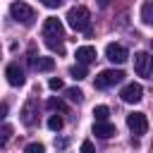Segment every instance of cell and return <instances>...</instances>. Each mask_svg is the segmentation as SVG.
I'll use <instances>...</instances> for the list:
<instances>
[{
  "label": "cell",
  "mask_w": 153,
  "mask_h": 153,
  "mask_svg": "<svg viewBox=\"0 0 153 153\" xmlns=\"http://www.w3.org/2000/svg\"><path fill=\"white\" fill-rule=\"evenodd\" d=\"M81 151H86V153L93 151V143H91V141H84V143H81Z\"/></svg>",
  "instance_id": "obj_24"
},
{
  "label": "cell",
  "mask_w": 153,
  "mask_h": 153,
  "mask_svg": "<svg viewBox=\"0 0 153 153\" xmlns=\"http://www.w3.org/2000/svg\"><path fill=\"white\" fill-rule=\"evenodd\" d=\"M124 79V72L122 69H103L98 76H96V88H110V86H115V84H120Z\"/></svg>",
  "instance_id": "obj_4"
},
{
  "label": "cell",
  "mask_w": 153,
  "mask_h": 153,
  "mask_svg": "<svg viewBox=\"0 0 153 153\" xmlns=\"http://www.w3.org/2000/svg\"><path fill=\"white\" fill-rule=\"evenodd\" d=\"M67 98H69L72 103H81V100H84V93H81L79 88H67Z\"/></svg>",
  "instance_id": "obj_19"
},
{
  "label": "cell",
  "mask_w": 153,
  "mask_h": 153,
  "mask_svg": "<svg viewBox=\"0 0 153 153\" xmlns=\"http://www.w3.org/2000/svg\"><path fill=\"white\" fill-rule=\"evenodd\" d=\"M33 67H36L38 72H53L55 60H53V57H38V60H33Z\"/></svg>",
  "instance_id": "obj_14"
},
{
  "label": "cell",
  "mask_w": 153,
  "mask_h": 153,
  "mask_svg": "<svg viewBox=\"0 0 153 153\" xmlns=\"http://www.w3.org/2000/svg\"><path fill=\"white\" fill-rule=\"evenodd\" d=\"M62 127H65V120H62L60 115H50V117H48V129H50V131H60Z\"/></svg>",
  "instance_id": "obj_16"
},
{
  "label": "cell",
  "mask_w": 153,
  "mask_h": 153,
  "mask_svg": "<svg viewBox=\"0 0 153 153\" xmlns=\"http://www.w3.org/2000/svg\"><path fill=\"white\" fill-rule=\"evenodd\" d=\"M127 127H129L131 134L143 136V134L148 131V117H146L143 112H129V115H127Z\"/></svg>",
  "instance_id": "obj_5"
},
{
  "label": "cell",
  "mask_w": 153,
  "mask_h": 153,
  "mask_svg": "<svg viewBox=\"0 0 153 153\" xmlns=\"http://www.w3.org/2000/svg\"><path fill=\"white\" fill-rule=\"evenodd\" d=\"M24 151L26 153H43V143H29Z\"/></svg>",
  "instance_id": "obj_20"
},
{
  "label": "cell",
  "mask_w": 153,
  "mask_h": 153,
  "mask_svg": "<svg viewBox=\"0 0 153 153\" xmlns=\"http://www.w3.org/2000/svg\"><path fill=\"white\" fill-rule=\"evenodd\" d=\"M10 14H12V19L22 22L24 26H31V24H33V19H36V12H33L26 2H22V0H17V2H12V5H10Z\"/></svg>",
  "instance_id": "obj_3"
},
{
  "label": "cell",
  "mask_w": 153,
  "mask_h": 153,
  "mask_svg": "<svg viewBox=\"0 0 153 153\" xmlns=\"http://www.w3.org/2000/svg\"><path fill=\"white\" fill-rule=\"evenodd\" d=\"M134 69H136L139 76H148V72H151V55L146 50H139L134 55Z\"/></svg>",
  "instance_id": "obj_8"
},
{
  "label": "cell",
  "mask_w": 153,
  "mask_h": 153,
  "mask_svg": "<svg viewBox=\"0 0 153 153\" xmlns=\"http://www.w3.org/2000/svg\"><path fill=\"white\" fill-rule=\"evenodd\" d=\"M120 96H122L124 103H139L143 98V88H141V84H127Z\"/></svg>",
  "instance_id": "obj_9"
},
{
  "label": "cell",
  "mask_w": 153,
  "mask_h": 153,
  "mask_svg": "<svg viewBox=\"0 0 153 153\" xmlns=\"http://www.w3.org/2000/svg\"><path fill=\"white\" fill-rule=\"evenodd\" d=\"M36 120H38V100L29 98L24 103V108H22V122L26 127H31V124H36Z\"/></svg>",
  "instance_id": "obj_7"
},
{
  "label": "cell",
  "mask_w": 153,
  "mask_h": 153,
  "mask_svg": "<svg viewBox=\"0 0 153 153\" xmlns=\"http://www.w3.org/2000/svg\"><path fill=\"white\" fill-rule=\"evenodd\" d=\"M93 134L98 139H110V136L117 134V129H115V124H110L108 120H103V122H96L93 124Z\"/></svg>",
  "instance_id": "obj_11"
},
{
  "label": "cell",
  "mask_w": 153,
  "mask_h": 153,
  "mask_svg": "<svg viewBox=\"0 0 153 153\" xmlns=\"http://www.w3.org/2000/svg\"><path fill=\"white\" fill-rule=\"evenodd\" d=\"M141 22H143L146 26H151V22H153V2H151V0H146V2L141 5Z\"/></svg>",
  "instance_id": "obj_13"
},
{
  "label": "cell",
  "mask_w": 153,
  "mask_h": 153,
  "mask_svg": "<svg viewBox=\"0 0 153 153\" xmlns=\"http://www.w3.org/2000/svg\"><path fill=\"white\" fill-rule=\"evenodd\" d=\"M41 2H43L45 7H60V5H62V0H41Z\"/></svg>",
  "instance_id": "obj_22"
},
{
  "label": "cell",
  "mask_w": 153,
  "mask_h": 153,
  "mask_svg": "<svg viewBox=\"0 0 153 153\" xmlns=\"http://www.w3.org/2000/svg\"><path fill=\"white\" fill-rule=\"evenodd\" d=\"M110 5V0H98V7H108Z\"/></svg>",
  "instance_id": "obj_26"
},
{
  "label": "cell",
  "mask_w": 153,
  "mask_h": 153,
  "mask_svg": "<svg viewBox=\"0 0 153 153\" xmlns=\"http://www.w3.org/2000/svg\"><path fill=\"white\" fill-rule=\"evenodd\" d=\"M5 115H7V105L0 103V120H5Z\"/></svg>",
  "instance_id": "obj_25"
},
{
  "label": "cell",
  "mask_w": 153,
  "mask_h": 153,
  "mask_svg": "<svg viewBox=\"0 0 153 153\" xmlns=\"http://www.w3.org/2000/svg\"><path fill=\"white\" fill-rule=\"evenodd\" d=\"M96 60V48L93 45H81L76 48V62L79 65H91Z\"/></svg>",
  "instance_id": "obj_12"
},
{
  "label": "cell",
  "mask_w": 153,
  "mask_h": 153,
  "mask_svg": "<svg viewBox=\"0 0 153 153\" xmlns=\"http://www.w3.org/2000/svg\"><path fill=\"white\" fill-rule=\"evenodd\" d=\"M48 108H50V110H60L62 115H67V105H65L60 98H48Z\"/></svg>",
  "instance_id": "obj_17"
},
{
  "label": "cell",
  "mask_w": 153,
  "mask_h": 153,
  "mask_svg": "<svg viewBox=\"0 0 153 153\" xmlns=\"http://www.w3.org/2000/svg\"><path fill=\"white\" fill-rule=\"evenodd\" d=\"M67 22L74 31H84L86 36H91V12L84 5H76L67 12Z\"/></svg>",
  "instance_id": "obj_2"
},
{
  "label": "cell",
  "mask_w": 153,
  "mask_h": 153,
  "mask_svg": "<svg viewBox=\"0 0 153 153\" xmlns=\"http://www.w3.org/2000/svg\"><path fill=\"white\" fill-rule=\"evenodd\" d=\"M5 76H7L10 86H22V84H24V69H22L17 62L7 65V69H5Z\"/></svg>",
  "instance_id": "obj_10"
},
{
  "label": "cell",
  "mask_w": 153,
  "mask_h": 153,
  "mask_svg": "<svg viewBox=\"0 0 153 153\" xmlns=\"http://www.w3.org/2000/svg\"><path fill=\"white\" fill-rule=\"evenodd\" d=\"M10 131H12L10 127H5V129H2V134H0V146H5V141H7V134H10Z\"/></svg>",
  "instance_id": "obj_23"
},
{
  "label": "cell",
  "mask_w": 153,
  "mask_h": 153,
  "mask_svg": "<svg viewBox=\"0 0 153 153\" xmlns=\"http://www.w3.org/2000/svg\"><path fill=\"white\" fill-rule=\"evenodd\" d=\"M105 57H108L110 62H115V65H122V62H127L129 53H127V48L120 45V43H108V48H105Z\"/></svg>",
  "instance_id": "obj_6"
},
{
  "label": "cell",
  "mask_w": 153,
  "mask_h": 153,
  "mask_svg": "<svg viewBox=\"0 0 153 153\" xmlns=\"http://www.w3.org/2000/svg\"><path fill=\"white\" fill-rule=\"evenodd\" d=\"M93 117H96V122H103V120L110 117V110L105 105H98V108H93Z\"/></svg>",
  "instance_id": "obj_18"
},
{
  "label": "cell",
  "mask_w": 153,
  "mask_h": 153,
  "mask_svg": "<svg viewBox=\"0 0 153 153\" xmlns=\"http://www.w3.org/2000/svg\"><path fill=\"white\" fill-rule=\"evenodd\" d=\"M48 86H50L53 91H60V88H62V79H57V76H53V79L48 81Z\"/></svg>",
  "instance_id": "obj_21"
},
{
  "label": "cell",
  "mask_w": 153,
  "mask_h": 153,
  "mask_svg": "<svg viewBox=\"0 0 153 153\" xmlns=\"http://www.w3.org/2000/svg\"><path fill=\"white\" fill-rule=\"evenodd\" d=\"M69 74H72V79H76V81H81V79H86V65H74V67H69Z\"/></svg>",
  "instance_id": "obj_15"
},
{
  "label": "cell",
  "mask_w": 153,
  "mask_h": 153,
  "mask_svg": "<svg viewBox=\"0 0 153 153\" xmlns=\"http://www.w3.org/2000/svg\"><path fill=\"white\" fill-rule=\"evenodd\" d=\"M43 38H45V45L55 53H65V45H62V38H65V29H62V22L55 19V17H48L43 22Z\"/></svg>",
  "instance_id": "obj_1"
}]
</instances>
